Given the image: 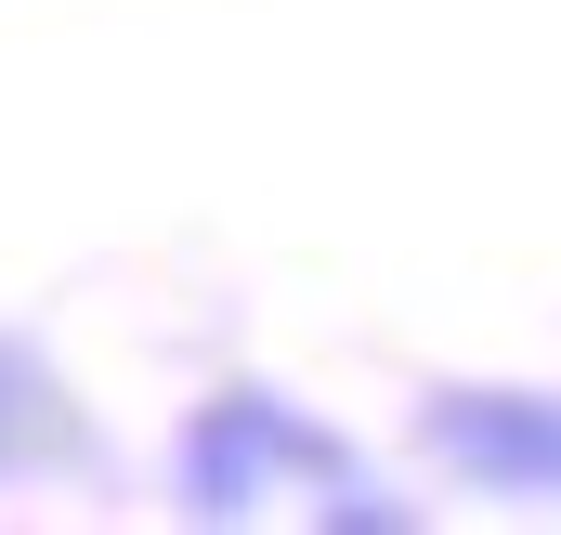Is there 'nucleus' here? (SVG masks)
I'll return each mask as SVG.
<instances>
[{
  "label": "nucleus",
  "mask_w": 561,
  "mask_h": 535,
  "mask_svg": "<svg viewBox=\"0 0 561 535\" xmlns=\"http://www.w3.org/2000/svg\"><path fill=\"white\" fill-rule=\"evenodd\" d=\"M275 483H313V510L327 523H405L379 483H366V457L340 444V431H313L287 392H222V405H196V431H183V510L196 523H249Z\"/></svg>",
  "instance_id": "f257e3e1"
},
{
  "label": "nucleus",
  "mask_w": 561,
  "mask_h": 535,
  "mask_svg": "<svg viewBox=\"0 0 561 535\" xmlns=\"http://www.w3.org/2000/svg\"><path fill=\"white\" fill-rule=\"evenodd\" d=\"M431 457L483 497H561V392H431Z\"/></svg>",
  "instance_id": "f03ea898"
},
{
  "label": "nucleus",
  "mask_w": 561,
  "mask_h": 535,
  "mask_svg": "<svg viewBox=\"0 0 561 535\" xmlns=\"http://www.w3.org/2000/svg\"><path fill=\"white\" fill-rule=\"evenodd\" d=\"M92 444H79V418H66V379L0 327V483L13 470H79Z\"/></svg>",
  "instance_id": "7ed1b4c3"
}]
</instances>
